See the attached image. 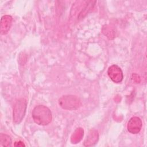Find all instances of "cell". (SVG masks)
I'll return each instance as SVG.
<instances>
[{
  "mask_svg": "<svg viewBox=\"0 0 147 147\" xmlns=\"http://www.w3.org/2000/svg\"><path fill=\"white\" fill-rule=\"evenodd\" d=\"M27 107V102L24 98L18 99L13 107V119L16 124H19L22 121L25 117Z\"/></svg>",
  "mask_w": 147,
  "mask_h": 147,
  "instance_id": "obj_3",
  "label": "cell"
},
{
  "mask_svg": "<svg viewBox=\"0 0 147 147\" xmlns=\"http://www.w3.org/2000/svg\"><path fill=\"white\" fill-rule=\"evenodd\" d=\"M107 74L111 80L115 83L121 82L123 78V74L122 69L116 64H113L109 67Z\"/></svg>",
  "mask_w": 147,
  "mask_h": 147,
  "instance_id": "obj_4",
  "label": "cell"
},
{
  "mask_svg": "<svg viewBox=\"0 0 147 147\" xmlns=\"http://www.w3.org/2000/svg\"><path fill=\"white\" fill-rule=\"evenodd\" d=\"M14 146H25V145L22 141H18L15 142Z\"/></svg>",
  "mask_w": 147,
  "mask_h": 147,
  "instance_id": "obj_10",
  "label": "cell"
},
{
  "mask_svg": "<svg viewBox=\"0 0 147 147\" xmlns=\"http://www.w3.org/2000/svg\"><path fill=\"white\" fill-rule=\"evenodd\" d=\"M142 123L141 119L138 117H131L127 125V129L129 132L131 134H137L138 133L142 127Z\"/></svg>",
  "mask_w": 147,
  "mask_h": 147,
  "instance_id": "obj_5",
  "label": "cell"
},
{
  "mask_svg": "<svg viewBox=\"0 0 147 147\" xmlns=\"http://www.w3.org/2000/svg\"><path fill=\"white\" fill-rule=\"evenodd\" d=\"M0 144L3 146H10L11 145V139L10 137L7 134L1 133Z\"/></svg>",
  "mask_w": 147,
  "mask_h": 147,
  "instance_id": "obj_9",
  "label": "cell"
},
{
  "mask_svg": "<svg viewBox=\"0 0 147 147\" xmlns=\"http://www.w3.org/2000/svg\"><path fill=\"white\" fill-rule=\"evenodd\" d=\"M32 115L34 122L41 126L48 125L52 119L50 109L44 105L36 106L33 109Z\"/></svg>",
  "mask_w": 147,
  "mask_h": 147,
  "instance_id": "obj_1",
  "label": "cell"
},
{
  "mask_svg": "<svg viewBox=\"0 0 147 147\" xmlns=\"http://www.w3.org/2000/svg\"><path fill=\"white\" fill-rule=\"evenodd\" d=\"M13 18L9 15H5L2 17L0 22V32L1 34H6L8 33L12 25Z\"/></svg>",
  "mask_w": 147,
  "mask_h": 147,
  "instance_id": "obj_6",
  "label": "cell"
},
{
  "mask_svg": "<svg viewBox=\"0 0 147 147\" xmlns=\"http://www.w3.org/2000/svg\"><path fill=\"white\" fill-rule=\"evenodd\" d=\"M98 133L96 130H91L84 142V145L86 146H90L94 145L98 141Z\"/></svg>",
  "mask_w": 147,
  "mask_h": 147,
  "instance_id": "obj_7",
  "label": "cell"
},
{
  "mask_svg": "<svg viewBox=\"0 0 147 147\" xmlns=\"http://www.w3.org/2000/svg\"><path fill=\"white\" fill-rule=\"evenodd\" d=\"M84 135L83 129L81 127L76 129L71 137V142L72 144H77L79 142Z\"/></svg>",
  "mask_w": 147,
  "mask_h": 147,
  "instance_id": "obj_8",
  "label": "cell"
},
{
  "mask_svg": "<svg viewBox=\"0 0 147 147\" xmlns=\"http://www.w3.org/2000/svg\"><path fill=\"white\" fill-rule=\"evenodd\" d=\"M59 104L63 109L75 110L81 106L82 102L78 96L73 95H67L62 96L59 99Z\"/></svg>",
  "mask_w": 147,
  "mask_h": 147,
  "instance_id": "obj_2",
  "label": "cell"
}]
</instances>
